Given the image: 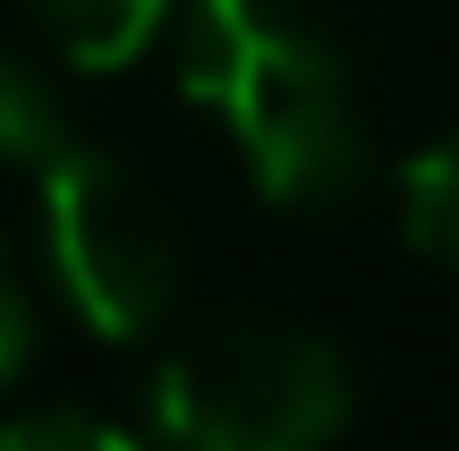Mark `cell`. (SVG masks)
I'll return each instance as SVG.
<instances>
[{"label":"cell","instance_id":"cell-4","mask_svg":"<svg viewBox=\"0 0 459 451\" xmlns=\"http://www.w3.org/2000/svg\"><path fill=\"white\" fill-rule=\"evenodd\" d=\"M17 9L51 43V60L85 68V77H111V68H128L162 34V17L179 0H17Z\"/></svg>","mask_w":459,"mask_h":451},{"label":"cell","instance_id":"cell-1","mask_svg":"<svg viewBox=\"0 0 459 451\" xmlns=\"http://www.w3.org/2000/svg\"><path fill=\"white\" fill-rule=\"evenodd\" d=\"M179 94L230 128L264 204L332 213L358 196L366 111L315 0H179Z\"/></svg>","mask_w":459,"mask_h":451},{"label":"cell","instance_id":"cell-2","mask_svg":"<svg viewBox=\"0 0 459 451\" xmlns=\"http://www.w3.org/2000/svg\"><path fill=\"white\" fill-rule=\"evenodd\" d=\"M349 358L281 316H230L153 367L162 451H324L349 426Z\"/></svg>","mask_w":459,"mask_h":451},{"label":"cell","instance_id":"cell-6","mask_svg":"<svg viewBox=\"0 0 459 451\" xmlns=\"http://www.w3.org/2000/svg\"><path fill=\"white\" fill-rule=\"evenodd\" d=\"M400 230L417 256L459 265V128H443L409 170H400Z\"/></svg>","mask_w":459,"mask_h":451},{"label":"cell","instance_id":"cell-5","mask_svg":"<svg viewBox=\"0 0 459 451\" xmlns=\"http://www.w3.org/2000/svg\"><path fill=\"white\" fill-rule=\"evenodd\" d=\"M68 136H77V119H68L60 77H51L17 34H0V153L26 162V170H43Z\"/></svg>","mask_w":459,"mask_h":451},{"label":"cell","instance_id":"cell-8","mask_svg":"<svg viewBox=\"0 0 459 451\" xmlns=\"http://www.w3.org/2000/svg\"><path fill=\"white\" fill-rule=\"evenodd\" d=\"M26 367V290H17L9 256H0V384Z\"/></svg>","mask_w":459,"mask_h":451},{"label":"cell","instance_id":"cell-3","mask_svg":"<svg viewBox=\"0 0 459 451\" xmlns=\"http://www.w3.org/2000/svg\"><path fill=\"white\" fill-rule=\"evenodd\" d=\"M34 179H43V247L68 307L102 341L162 333V316L179 307V282H187V239L170 221V204L85 136H68Z\"/></svg>","mask_w":459,"mask_h":451},{"label":"cell","instance_id":"cell-7","mask_svg":"<svg viewBox=\"0 0 459 451\" xmlns=\"http://www.w3.org/2000/svg\"><path fill=\"white\" fill-rule=\"evenodd\" d=\"M0 451H145V443L94 409H26L0 426Z\"/></svg>","mask_w":459,"mask_h":451}]
</instances>
